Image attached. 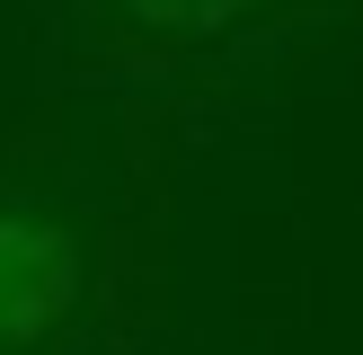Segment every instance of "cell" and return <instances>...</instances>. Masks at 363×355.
<instances>
[{
  "label": "cell",
  "mask_w": 363,
  "mask_h": 355,
  "mask_svg": "<svg viewBox=\"0 0 363 355\" xmlns=\"http://www.w3.org/2000/svg\"><path fill=\"white\" fill-rule=\"evenodd\" d=\"M80 293V240L53 213H0V355L35 346Z\"/></svg>",
  "instance_id": "1"
},
{
  "label": "cell",
  "mask_w": 363,
  "mask_h": 355,
  "mask_svg": "<svg viewBox=\"0 0 363 355\" xmlns=\"http://www.w3.org/2000/svg\"><path fill=\"white\" fill-rule=\"evenodd\" d=\"M230 9H240V0H133V18H151V27H177V36H204V27H222Z\"/></svg>",
  "instance_id": "2"
}]
</instances>
